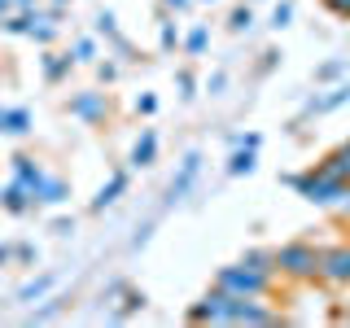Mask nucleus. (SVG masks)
Returning a JSON list of instances; mask_svg holds the SVG:
<instances>
[{"label":"nucleus","instance_id":"1","mask_svg":"<svg viewBox=\"0 0 350 328\" xmlns=\"http://www.w3.org/2000/svg\"><path fill=\"white\" fill-rule=\"evenodd\" d=\"M289 189L298 193L302 202H311V206H328V210H333L337 197L350 189V180H342V175H328L320 162H315V167H306V171H298V175H289Z\"/></svg>","mask_w":350,"mask_h":328},{"label":"nucleus","instance_id":"2","mask_svg":"<svg viewBox=\"0 0 350 328\" xmlns=\"http://www.w3.org/2000/svg\"><path fill=\"white\" fill-rule=\"evenodd\" d=\"M276 276L306 284V280H320V245L311 241H284L276 249Z\"/></svg>","mask_w":350,"mask_h":328},{"label":"nucleus","instance_id":"3","mask_svg":"<svg viewBox=\"0 0 350 328\" xmlns=\"http://www.w3.org/2000/svg\"><path fill=\"white\" fill-rule=\"evenodd\" d=\"M271 280H276V276L250 267V262H232V267H219L215 271V284H219V289H228V293H237V298H267Z\"/></svg>","mask_w":350,"mask_h":328},{"label":"nucleus","instance_id":"4","mask_svg":"<svg viewBox=\"0 0 350 328\" xmlns=\"http://www.w3.org/2000/svg\"><path fill=\"white\" fill-rule=\"evenodd\" d=\"M232 311H237V293L211 284V289L189 306V324H232Z\"/></svg>","mask_w":350,"mask_h":328},{"label":"nucleus","instance_id":"5","mask_svg":"<svg viewBox=\"0 0 350 328\" xmlns=\"http://www.w3.org/2000/svg\"><path fill=\"white\" fill-rule=\"evenodd\" d=\"M320 280L346 289L350 284V241H337V245H320Z\"/></svg>","mask_w":350,"mask_h":328},{"label":"nucleus","instance_id":"6","mask_svg":"<svg viewBox=\"0 0 350 328\" xmlns=\"http://www.w3.org/2000/svg\"><path fill=\"white\" fill-rule=\"evenodd\" d=\"M66 109H70L79 123H105V114H109V96H105V92H75Z\"/></svg>","mask_w":350,"mask_h":328},{"label":"nucleus","instance_id":"7","mask_svg":"<svg viewBox=\"0 0 350 328\" xmlns=\"http://www.w3.org/2000/svg\"><path fill=\"white\" fill-rule=\"evenodd\" d=\"M197 171H202V153H197V149H189V153H184V162H180V171H175V180L167 184V202H171V206L189 197L193 180H197Z\"/></svg>","mask_w":350,"mask_h":328},{"label":"nucleus","instance_id":"8","mask_svg":"<svg viewBox=\"0 0 350 328\" xmlns=\"http://www.w3.org/2000/svg\"><path fill=\"white\" fill-rule=\"evenodd\" d=\"M350 101V79H342V83H333L324 96H311L306 101V109H302V118H320V114H333V109H342Z\"/></svg>","mask_w":350,"mask_h":328},{"label":"nucleus","instance_id":"9","mask_svg":"<svg viewBox=\"0 0 350 328\" xmlns=\"http://www.w3.org/2000/svg\"><path fill=\"white\" fill-rule=\"evenodd\" d=\"M0 210H9V215H27V210H36V193H31L22 180H9L5 189H0Z\"/></svg>","mask_w":350,"mask_h":328},{"label":"nucleus","instance_id":"10","mask_svg":"<svg viewBox=\"0 0 350 328\" xmlns=\"http://www.w3.org/2000/svg\"><path fill=\"white\" fill-rule=\"evenodd\" d=\"M280 315L271 306H262L258 298H237V311H232V324H276Z\"/></svg>","mask_w":350,"mask_h":328},{"label":"nucleus","instance_id":"11","mask_svg":"<svg viewBox=\"0 0 350 328\" xmlns=\"http://www.w3.org/2000/svg\"><path fill=\"white\" fill-rule=\"evenodd\" d=\"M9 167H14V180H22V184H27L31 193H40L44 175H49V171H44L36 158H31V153H14V158H9Z\"/></svg>","mask_w":350,"mask_h":328},{"label":"nucleus","instance_id":"12","mask_svg":"<svg viewBox=\"0 0 350 328\" xmlns=\"http://www.w3.org/2000/svg\"><path fill=\"white\" fill-rule=\"evenodd\" d=\"M153 162H158V131H153V127H145V131H140V140H136V145H131V167H153Z\"/></svg>","mask_w":350,"mask_h":328},{"label":"nucleus","instance_id":"13","mask_svg":"<svg viewBox=\"0 0 350 328\" xmlns=\"http://www.w3.org/2000/svg\"><path fill=\"white\" fill-rule=\"evenodd\" d=\"M123 193H127V171H114V175H109V180L101 184V189H96V197H92V210H105V206H114Z\"/></svg>","mask_w":350,"mask_h":328},{"label":"nucleus","instance_id":"14","mask_svg":"<svg viewBox=\"0 0 350 328\" xmlns=\"http://www.w3.org/2000/svg\"><path fill=\"white\" fill-rule=\"evenodd\" d=\"M40 66H44V79H49V83H62V79H66V74H70L79 62H75L70 53H44Z\"/></svg>","mask_w":350,"mask_h":328},{"label":"nucleus","instance_id":"15","mask_svg":"<svg viewBox=\"0 0 350 328\" xmlns=\"http://www.w3.org/2000/svg\"><path fill=\"white\" fill-rule=\"evenodd\" d=\"M66 197H70V184H66L62 175H44V184L36 193V206H62Z\"/></svg>","mask_w":350,"mask_h":328},{"label":"nucleus","instance_id":"16","mask_svg":"<svg viewBox=\"0 0 350 328\" xmlns=\"http://www.w3.org/2000/svg\"><path fill=\"white\" fill-rule=\"evenodd\" d=\"M254 167H258V149L232 145V153H228V175H254Z\"/></svg>","mask_w":350,"mask_h":328},{"label":"nucleus","instance_id":"17","mask_svg":"<svg viewBox=\"0 0 350 328\" xmlns=\"http://www.w3.org/2000/svg\"><path fill=\"white\" fill-rule=\"evenodd\" d=\"M320 167L328 175H342V180H350V140H342L337 149H328L324 158H320Z\"/></svg>","mask_w":350,"mask_h":328},{"label":"nucleus","instance_id":"18","mask_svg":"<svg viewBox=\"0 0 350 328\" xmlns=\"http://www.w3.org/2000/svg\"><path fill=\"white\" fill-rule=\"evenodd\" d=\"M57 284V271H44V276H31L27 284H18V302H40L44 293Z\"/></svg>","mask_w":350,"mask_h":328},{"label":"nucleus","instance_id":"19","mask_svg":"<svg viewBox=\"0 0 350 328\" xmlns=\"http://www.w3.org/2000/svg\"><path fill=\"white\" fill-rule=\"evenodd\" d=\"M57 18H62V9H49V14H36V27H31V40L49 49V44L57 40Z\"/></svg>","mask_w":350,"mask_h":328},{"label":"nucleus","instance_id":"20","mask_svg":"<svg viewBox=\"0 0 350 328\" xmlns=\"http://www.w3.org/2000/svg\"><path fill=\"white\" fill-rule=\"evenodd\" d=\"M184 53H189V57H202L206 49H211V27H206V22H193L189 31H184V44H180Z\"/></svg>","mask_w":350,"mask_h":328},{"label":"nucleus","instance_id":"21","mask_svg":"<svg viewBox=\"0 0 350 328\" xmlns=\"http://www.w3.org/2000/svg\"><path fill=\"white\" fill-rule=\"evenodd\" d=\"M5 136H31V109H5V123H0Z\"/></svg>","mask_w":350,"mask_h":328},{"label":"nucleus","instance_id":"22","mask_svg":"<svg viewBox=\"0 0 350 328\" xmlns=\"http://www.w3.org/2000/svg\"><path fill=\"white\" fill-rule=\"evenodd\" d=\"M158 18H162V22H158V44H162V53L180 49V44H184V36H180V27H175V18L167 14V9H162Z\"/></svg>","mask_w":350,"mask_h":328},{"label":"nucleus","instance_id":"23","mask_svg":"<svg viewBox=\"0 0 350 328\" xmlns=\"http://www.w3.org/2000/svg\"><path fill=\"white\" fill-rule=\"evenodd\" d=\"M241 262H250V267H258V271H267V276H276V249L250 245L245 254H241Z\"/></svg>","mask_w":350,"mask_h":328},{"label":"nucleus","instance_id":"24","mask_svg":"<svg viewBox=\"0 0 350 328\" xmlns=\"http://www.w3.org/2000/svg\"><path fill=\"white\" fill-rule=\"evenodd\" d=\"M346 70H350V57H328L324 66H315V83H342Z\"/></svg>","mask_w":350,"mask_h":328},{"label":"nucleus","instance_id":"25","mask_svg":"<svg viewBox=\"0 0 350 328\" xmlns=\"http://www.w3.org/2000/svg\"><path fill=\"white\" fill-rule=\"evenodd\" d=\"M250 27H254V9H250V0H245V5H237L232 14H228V31H232V36H245Z\"/></svg>","mask_w":350,"mask_h":328},{"label":"nucleus","instance_id":"26","mask_svg":"<svg viewBox=\"0 0 350 328\" xmlns=\"http://www.w3.org/2000/svg\"><path fill=\"white\" fill-rule=\"evenodd\" d=\"M70 57L79 62V66H92L96 62V36H79L70 44Z\"/></svg>","mask_w":350,"mask_h":328},{"label":"nucleus","instance_id":"27","mask_svg":"<svg viewBox=\"0 0 350 328\" xmlns=\"http://www.w3.org/2000/svg\"><path fill=\"white\" fill-rule=\"evenodd\" d=\"M92 36H105V40H114V36H118V18H114V9H101V14L92 18Z\"/></svg>","mask_w":350,"mask_h":328},{"label":"nucleus","instance_id":"28","mask_svg":"<svg viewBox=\"0 0 350 328\" xmlns=\"http://www.w3.org/2000/svg\"><path fill=\"white\" fill-rule=\"evenodd\" d=\"M136 311H145V293H136V289H127L123 293V306H118V320H131V315H136Z\"/></svg>","mask_w":350,"mask_h":328},{"label":"nucleus","instance_id":"29","mask_svg":"<svg viewBox=\"0 0 350 328\" xmlns=\"http://www.w3.org/2000/svg\"><path fill=\"white\" fill-rule=\"evenodd\" d=\"M66 302H70V298H49L36 315H31V324H44V320H53V315H62V311H66Z\"/></svg>","mask_w":350,"mask_h":328},{"label":"nucleus","instance_id":"30","mask_svg":"<svg viewBox=\"0 0 350 328\" xmlns=\"http://www.w3.org/2000/svg\"><path fill=\"white\" fill-rule=\"evenodd\" d=\"M289 18H293V0H280V5L271 9V27L284 31V27H289Z\"/></svg>","mask_w":350,"mask_h":328},{"label":"nucleus","instance_id":"31","mask_svg":"<svg viewBox=\"0 0 350 328\" xmlns=\"http://www.w3.org/2000/svg\"><path fill=\"white\" fill-rule=\"evenodd\" d=\"M36 258H40V249L31 245V241H18V245H14V262H27V267H36Z\"/></svg>","mask_w":350,"mask_h":328},{"label":"nucleus","instance_id":"32","mask_svg":"<svg viewBox=\"0 0 350 328\" xmlns=\"http://www.w3.org/2000/svg\"><path fill=\"white\" fill-rule=\"evenodd\" d=\"M175 87H180L184 101H193V96H197V79H193V70H180V74H175Z\"/></svg>","mask_w":350,"mask_h":328},{"label":"nucleus","instance_id":"33","mask_svg":"<svg viewBox=\"0 0 350 328\" xmlns=\"http://www.w3.org/2000/svg\"><path fill=\"white\" fill-rule=\"evenodd\" d=\"M131 109H136V114H153V109H158V96H153V92H140L136 101H131Z\"/></svg>","mask_w":350,"mask_h":328},{"label":"nucleus","instance_id":"34","mask_svg":"<svg viewBox=\"0 0 350 328\" xmlns=\"http://www.w3.org/2000/svg\"><path fill=\"white\" fill-rule=\"evenodd\" d=\"M109 44H114V53H118L123 62H136V49H131V40H127V36H114Z\"/></svg>","mask_w":350,"mask_h":328},{"label":"nucleus","instance_id":"35","mask_svg":"<svg viewBox=\"0 0 350 328\" xmlns=\"http://www.w3.org/2000/svg\"><path fill=\"white\" fill-rule=\"evenodd\" d=\"M96 79H101V83H114L118 79V62H96Z\"/></svg>","mask_w":350,"mask_h":328},{"label":"nucleus","instance_id":"36","mask_svg":"<svg viewBox=\"0 0 350 328\" xmlns=\"http://www.w3.org/2000/svg\"><path fill=\"white\" fill-rule=\"evenodd\" d=\"M193 5H197V0H162V9H167V14H189Z\"/></svg>","mask_w":350,"mask_h":328},{"label":"nucleus","instance_id":"37","mask_svg":"<svg viewBox=\"0 0 350 328\" xmlns=\"http://www.w3.org/2000/svg\"><path fill=\"white\" fill-rule=\"evenodd\" d=\"M224 87H228V74H224V70H215V74H211V83H206V92H211V96H219Z\"/></svg>","mask_w":350,"mask_h":328},{"label":"nucleus","instance_id":"38","mask_svg":"<svg viewBox=\"0 0 350 328\" xmlns=\"http://www.w3.org/2000/svg\"><path fill=\"white\" fill-rule=\"evenodd\" d=\"M53 232H57V236H70V232H75V219H66V215L53 219Z\"/></svg>","mask_w":350,"mask_h":328},{"label":"nucleus","instance_id":"39","mask_svg":"<svg viewBox=\"0 0 350 328\" xmlns=\"http://www.w3.org/2000/svg\"><path fill=\"white\" fill-rule=\"evenodd\" d=\"M276 62H280V53H276V49H267V53H262V62H258V74H267Z\"/></svg>","mask_w":350,"mask_h":328},{"label":"nucleus","instance_id":"40","mask_svg":"<svg viewBox=\"0 0 350 328\" xmlns=\"http://www.w3.org/2000/svg\"><path fill=\"white\" fill-rule=\"evenodd\" d=\"M333 210H337V215H342V219H350V189H346L342 197H337V206H333Z\"/></svg>","mask_w":350,"mask_h":328},{"label":"nucleus","instance_id":"41","mask_svg":"<svg viewBox=\"0 0 350 328\" xmlns=\"http://www.w3.org/2000/svg\"><path fill=\"white\" fill-rule=\"evenodd\" d=\"M9 262H14V245H5V241H0V267H9Z\"/></svg>","mask_w":350,"mask_h":328},{"label":"nucleus","instance_id":"42","mask_svg":"<svg viewBox=\"0 0 350 328\" xmlns=\"http://www.w3.org/2000/svg\"><path fill=\"white\" fill-rule=\"evenodd\" d=\"M14 9H40V0H14Z\"/></svg>","mask_w":350,"mask_h":328},{"label":"nucleus","instance_id":"43","mask_svg":"<svg viewBox=\"0 0 350 328\" xmlns=\"http://www.w3.org/2000/svg\"><path fill=\"white\" fill-rule=\"evenodd\" d=\"M14 14V0H0V18H9Z\"/></svg>","mask_w":350,"mask_h":328},{"label":"nucleus","instance_id":"44","mask_svg":"<svg viewBox=\"0 0 350 328\" xmlns=\"http://www.w3.org/2000/svg\"><path fill=\"white\" fill-rule=\"evenodd\" d=\"M337 320H342V324H350V302L342 306V311H337Z\"/></svg>","mask_w":350,"mask_h":328},{"label":"nucleus","instance_id":"45","mask_svg":"<svg viewBox=\"0 0 350 328\" xmlns=\"http://www.w3.org/2000/svg\"><path fill=\"white\" fill-rule=\"evenodd\" d=\"M66 5H70V0H53V9H66Z\"/></svg>","mask_w":350,"mask_h":328},{"label":"nucleus","instance_id":"46","mask_svg":"<svg viewBox=\"0 0 350 328\" xmlns=\"http://www.w3.org/2000/svg\"><path fill=\"white\" fill-rule=\"evenodd\" d=\"M197 5H219V0H197Z\"/></svg>","mask_w":350,"mask_h":328},{"label":"nucleus","instance_id":"47","mask_svg":"<svg viewBox=\"0 0 350 328\" xmlns=\"http://www.w3.org/2000/svg\"><path fill=\"white\" fill-rule=\"evenodd\" d=\"M5 109H9V105H0V123H5Z\"/></svg>","mask_w":350,"mask_h":328}]
</instances>
